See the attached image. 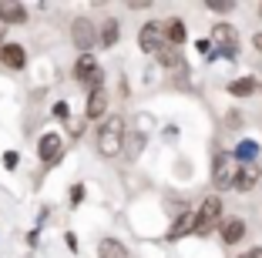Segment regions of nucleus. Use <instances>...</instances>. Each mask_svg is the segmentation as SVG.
<instances>
[{"label":"nucleus","mask_w":262,"mask_h":258,"mask_svg":"<svg viewBox=\"0 0 262 258\" xmlns=\"http://www.w3.org/2000/svg\"><path fill=\"white\" fill-rule=\"evenodd\" d=\"M239 258H262V248H249L246 255H239Z\"/></svg>","instance_id":"obj_20"},{"label":"nucleus","mask_w":262,"mask_h":258,"mask_svg":"<svg viewBox=\"0 0 262 258\" xmlns=\"http://www.w3.org/2000/svg\"><path fill=\"white\" fill-rule=\"evenodd\" d=\"M259 178H262V171H259V165H239V178H235V188L239 191H252L255 184H259Z\"/></svg>","instance_id":"obj_6"},{"label":"nucleus","mask_w":262,"mask_h":258,"mask_svg":"<svg viewBox=\"0 0 262 258\" xmlns=\"http://www.w3.org/2000/svg\"><path fill=\"white\" fill-rule=\"evenodd\" d=\"M208 7L215 10V14H225V10H232V4H208Z\"/></svg>","instance_id":"obj_19"},{"label":"nucleus","mask_w":262,"mask_h":258,"mask_svg":"<svg viewBox=\"0 0 262 258\" xmlns=\"http://www.w3.org/2000/svg\"><path fill=\"white\" fill-rule=\"evenodd\" d=\"M158 57H162V64H165V67H178V64H182L178 51H171V47H162V51H158Z\"/></svg>","instance_id":"obj_16"},{"label":"nucleus","mask_w":262,"mask_h":258,"mask_svg":"<svg viewBox=\"0 0 262 258\" xmlns=\"http://www.w3.org/2000/svg\"><path fill=\"white\" fill-rule=\"evenodd\" d=\"M74 44L81 47V51H91V44H94V27H91V20H74Z\"/></svg>","instance_id":"obj_8"},{"label":"nucleus","mask_w":262,"mask_h":258,"mask_svg":"<svg viewBox=\"0 0 262 258\" xmlns=\"http://www.w3.org/2000/svg\"><path fill=\"white\" fill-rule=\"evenodd\" d=\"M212 40H215V44L222 47V51L229 54V57H232L235 51H239V40H235V31H232L229 24H215V31H212Z\"/></svg>","instance_id":"obj_5"},{"label":"nucleus","mask_w":262,"mask_h":258,"mask_svg":"<svg viewBox=\"0 0 262 258\" xmlns=\"http://www.w3.org/2000/svg\"><path fill=\"white\" fill-rule=\"evenodd\" d=\"M255 151H259V148H255L252 141H246V145H239V151H235V158H242V165H252Z\"/></svg>","instance_id":"obj_17"},{"label":"nucleus","mask_w":262,"mask_h":258,"mask_svg":"<svg viewBox=\"0 0 262 258\" xmlns=\"http://www.w3.org/2000/svg\"><path fill=\"white\" fill-rule=\"evenodd\" d=\"M0 17H4V20H14V24H24L27 20V10H24L20 4H0Z\"/></svg>","instance_id":"obj_12"},{"label":"nucleus","mask_w":262,"mask_h":258,"mask_svg":"<svg viewBox=\"0 0 262 258\" xmlns=\"http://www.w3.org/2000/svg\"><path fill=\"white\" fill-rule=\"evenodd\" d=\"M98 255H101V258H128V251H124V245H121V242L101 238V245H98Z\"/></svg>","instance_id":"obj_11"},{"label":"nucleus","mask_w":262,"mask_h":258,"mask_svg":"<svg viewBox=\"0 0 262 258\" xmlns=\"http://www.w3.org/2000/svg\"><path fill=\"white\" fill-rule=\"evenodd\" d=\"M4 64H7V67H24V51L17 44L4 47Z\"/></svg>","instance_id":"obj_13"},{"label":"nucleus","mask_w":262,"mask_h":258,"mask_svg":"<svg viewBox=\"0 0 262 258\" xmlns=\"http://www.w3.org/2000/svg\"><path fill=\"white\" fill-rule=\"evenodd\" d=\"M4 40H7V31H4V24H0V51L7 47V44H4Z\"/></svg>","instance_id":"obj_21"},{"label":"nucleus","mask_w":262,"mask_h":258,"mask_svg":"<svg viewBox=\"0 0 262 258\" xmlns=\"http://www.w3.org/2000/svg\"><path fill=\"white\" fill-rule=\"evenodd\" d=\"M121 145H124V121L121 118H111V121H104L101 131H98V151L104 154V158H115V154L121 151Z\"/></svg>","instance_id":"obj_1"},{"label":"nucleus","mask_w":262,"mask_h":258,"mask_svg":"<svg viewBox=\"0 0 262 258\" xmlns=\"http://www.w3.org/2000/svg\"><path fill=\"white\" fill-rule=\"evenodd\" d=\"M37 151H40V158L51 165V161H57L61 158V134H44L40 137V145H37Z\"/></svg>","instance_id":"obj_7"},{"label":"nucleus","mask_w":262,"mask_h":258,"mask_svg":"<svg viewBox=\"0 0 262 258\" xmlns=\"http://www.w3.org/2000/svg\"><path fill=\"white\" fill-rule=\"evenodd\" d=\"M219 221H222V198L208 195L199 205V212H195V235H208Z\"/></svg>","instance_id":"obj_2"},{"label":"nucleus","mask_w":262,"mask_h":258,"mask_svg":"<svg viewBox=\"0 0 262 258\" xmlns=\"http://www.w3.org/2000/svg\"><path fill=\"white\" fill-rule=\"evenodd\" d=\"M242 235H246V221H242V218H229V221L222 225V242H225V245L242 242Z\"/></svg>","instance_id":"obj_10"},{"label":"nucleus","mask_w":262,"mask_h":258,"mask_svg":"<svg viewBox=\"0 0 262 258\" xmlns=\"http://www.w3.org/2000/svg\"><path fill=\"white\" fill-rule=\"evenodd\" d=\"M165 37H168L171 44H182V40H185V24H182V20H168V27H165Z\"/></svg>","instance_id":"obj_14"},{"label":"nucleus","mask_w":262,"mask_h":258,"mask_svg":"<svg viewBox=\"0 0 262 258\" xmlns=\"http://www.w3.org/2000/svg\"><path fill=\"white\" fill-rule=\"evenodd\" d=\"M115 40H118V24L108 20L104 24V34H101V44H115Z\"/></svg>","instance_id":"obj_18"},{"label":"nucleus","mask_w":262,"mask_h":258,"mask_svg":"<svg viewBox=\"0 0 262 258\" xmlns=\"http://www.w3.org/2000/svg\"><path fill=\"white\" fill-rule=\"evenodd\" d=\"M104 107H108V91H104V87H94L91 98H88L84 114H88V118H101V114H104Z\"/></svg>","instance_id":"obj_9"},{"label":"nucleus","mask_w":262,"mask_h":258,"mask_svg":"<svg viewBox=\"0 0 262 258\" xmlns=\"http://www.w3.org/2000/svg\"><path fill=\"white\" fill-rule=\"evenodd\" d=\"M255 47H259V51H262V34H255Z\"/></svg>","instance_id":"obj_22"},{"label":"nucleus","mask_w":262,"mask_h":258,"mask_svg":"<svg viewBox=\"0 0 262 258\" xmlns=\"http://www.w3.org/2000/svg\"><path fill=\"white\" fill-rule=\"evenodd\" d=\"M141 51H151V54H158L162 51V40H165V27L162 24H145V27H141Z\"/></svg>","instance_id":"obj_4"},{"label":"nucleus","mask_w":262,"mask_h":258,"mask_svg":"<svg viewBox=\"0 0 262 258\" xmlns=\"http://www.w3.org/2000/svg\"><path fill=\"white\" fill-rule=\"evenodd\" d=\"M235 178H239V161H235V154H215V165H212V181H215V188H235Z\"/></svg>","instance_id":"obj_3"},{"label":"nucleus","mask_w":262,"mask_h":258,"mask_svg":"<svg viewBox=\"0 0 262 258\" xmlns=\"http://www.w3.org/2000/svg\"><path fill=\"white\" fill-rule=\"evenodd\" d=\"M229 91L235 94V98H246V94H252V91H255V81H252V77H242V81H232V84H229Z\"/></svg>","instance_id":"obj_15"}]
</instances>
